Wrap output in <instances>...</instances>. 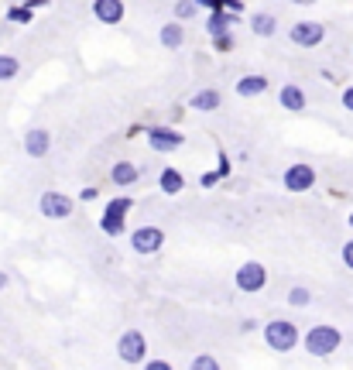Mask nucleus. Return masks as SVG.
Instances as JSON below:
<instances>
[{"mask_svg": "<svg viewBox=\"0 0 353 370\" xmlns=\"http://www.w3.org/2000/svg\"><path fill=\"white\" fill-rule=\"evenodd\" d=\"M343 264L353 271V240H347V244H343Z\"/></svg>", "mask_w": 353, "mask_h": 370, "instance_id": "cd10ccee", "label": "nucleus"}, {"mask_svg": "<svg viewBox=\"0 0 353 370\" xmlns=\"http://www.w3.org/2000/svg\"><path fill=\"white\" fill-rule=\"evenodd\" d=\"M288 38L298 48H315V45H322V38H326V24H319V21H295Z\"/></svg>", "mask_w": 353, "mask_h": 370, "instance_id": "423d86ee", "label": "nucleus"}, {"mask_svg": "<svg viewBox=\"0 0 353 370\" xmlns=\"http://www.w3.org/2000/svg\"><path fill=\"white\" fill-rule=\"evenodd\" d=\"M230 24H237L234 14H227L223 7H216V11H210V18H206V31L210 35H223V31H230Z\"/></svg>", "mask_w": 353, "mask_h": 370, "instance_id": "6ab92c4d", "label": "nucleus"}, {"mask_svg": "<svg viewBox=\"0 0 353 370\" xmlns=\"http://www.w3.org/2000/svg\"><path fill=\"white\" fill-rule=\"evenodd\" d=\"M281 182H285L288 192H309V189L315 185V172L309 168V165H292V168L285 172Z\"/></svg>", "mask_w": 353, "mask_h": 370, "instance_id": "9d476101", "label": "nucleus"}, {"mask_svg": "<svg viewBox=\"0 0 353 370\" xmlns=\"http://www.w3.org/2000/svg\"><path fill=\"white\" fill-rule=\"evenodd\" d=\"M199 14V4L196 0H178L175 4V18L178 21H192Z\"/></svg>", "mask_w": 353, "mask_h": 370, "instance_id": "4be33fe9", "label": "nucleus"}, {"mask_svg": "<svg viewBox=\"0 0 353 370\" xmlns=\"http://www.w3.org/2000/svg\"><path fill=\"white\" fill-rule=\"evenodd\" d=\"M38 210H41V216H48V219H65V216H72L76 202L65 192H45L38 199Z\"/></svg>", "mask_w": 353, "mask_h": 370, "instance_id": "0eeeda50", "label": "nucleus"}, {"mask_svg": "<svg viewBox=\"0 0 353 370\" xmlns=\"http://www.w3.org/2000/svg\"><path fill=\"white\" fill-rule=\"evenodd\" d=\"M158 185H161V192H165V195H175V192L185 189V178H182L178 168H165V172L158 175Z\"/></svg>", "mask_w": 353, "mask_h": 370, "instance_id": "aec40b11", "label": "nucleus"}, {"mask_svg": "<svg viewBox=\"0 0 353 370\" xmlns=\"http://www.w3.org/2000/svg\"><path fill=\"white\" fill-rule=\"evenodd\" d=\"M350 227H353V213H350Z\"/></svg>", "mask_w": 353, "mask_h": 370, "instance_id": "f704fd0d", "label": "nucleus"}, {"mask_svg": "<svg viewBox=\"0 0 353 370\" xmlns=\"http://www.w3.org/2000/svg\"><path fill=\"white\" fill-rule=\"evenodd\" d=\"M313 302V292L309 288H292L288 292V305H295V309H302V305H309Z\"/></svg>", "mask_w": 353, "mask_h": 370, "instance_id": "5701e85b", "label": "nucleus"}, {"mask_svg": "<svg viewBox=\"0 0 353 370\" xmlns=\"http://www.w3.org/2000/svg\"><path fill=\"white\" fill-rule=\"evenodd\" d=\"M48 148H52V134H48L45 127H31V131L24 134V151L31 158H45Z\"/></svg>", "mask_w": 353, "mask_h": 370, "instance_id": "9b49d317", "label": "nucleus"}, {"mask_svg": "<svg viewBox=\"0 0 353 370\" xmlns=\"http://www.w3.org/2000/svg\"><path fill=\"white\" fill-rule=\"evenodd\" d=\"M127 210H131V199H110L107 202V210H103V216H99V230L107 236H120L124 234V216H127Z\"/></svg>", "mask_w": 353, "mask_h": 370, "instance_id": "20e7f679", "label": "nucleus"}, {"mask_svg": "<svg viewBox=\"0 0 353 370\" xmlns=\"http://www.w3.org/2000/svg\"><path fill=\"white\" fill-rule=\"evenodd\" d=\"M192 367H196V370H216V367H219V360H216V357H210V353H202V357H196V360H192Z\"/></svg>", "mask_w": 353, "mask_h": 370, "instance_id": "a878e982", "label": "nucleus"}, {"mask_svg": "<svg viewBox=\"0 0 353 370\" xmlns=\"http://www.w3.org/2000/svg\"><path fill=\"white\" fill-rule=\"evenodd\" d=\"M223 11L240 21V14H244V0H223Z\"/></svg>", "mask_w": 353, "mask_h": 370, "instance_id": "bb28decb", "label": "nucleus"}, {"mask_svg": "<svg viewBox=\"0 0 353 370\" xmlns=\"http://www.w3.org/2000/svg\"><path fill=\"white\" fill-rule=\"evenodd\" d=\"M189 107L199 110V114H213V110H219V89H199L196 97L189 99Z\"/></svg>", "mask_w": 353, "mask_h": 370, "instance_id": "f3484780", "label": "nucleus"}, {"mask_svg": "<svg viewBox=\"0 0 353 370\" xmlns=\"http://www.w3.org/2000/svg\"><path fill=\"white\" fill-rule=\"evenodd\" d=\"M234 281H237V288H240V292L254 295V292H261V288L268 285V268H264L261 261H244V264L237 268Z\"/></svg>", "mask_w": 353, "mask_h": 370, "instance_id": "7ed1b4c3", "label": "nucleus"}, {"mask_svg": "<svg viewBox=\"0 0 353 370\" xmlns=\"http://www.w3.org/2000/svg\"><path fill=\"white\" fill-rule=\"evenodd\" d=\"M7 21H14V24H28L31 21V7L24 4V7H11L7 11Z\"/></svg>", "mask_w": 353, "mask_h": 370, "instance_id": "b1692460", "label": "nucleus"}, {"mask_svg": "<svg viewBox=\"0 0 353 370\" xmlns=\"http://www.w3.org/2000/svg\"><path fill=\"white\" fill-rule=\"evenodd\" d=\"M343 107L353 114V86H347V89H343Z\"/></svg>", "mask_w": 353, "mask_h": 370, "instance_id": "c756f323", "label": "nucleus"}, {"mask_svg": "<svg viewBox=\"0 0 353 370\" xmlns=\"http://www.w3.org/2000/svg\"><path fill=\"white\" fill-rule=\"evenodd\" d=\"M292 4H298V7H313V4H319V0H292Z\"/></svg>", "mask_w": 353, "mask_h": 370, "instance_id": "473e14b6", "label": "nucleus"}, {"mask_svg": "<svg viewBox=\"0 0 353 370\" xmlns=\"http://www.w3.org/2000/svg\"><path fill=\"white\" fill-rule=\"evenodd\" d=\"M298 326L295 322H288V319H271L268 326H264V343L271 347L275 353H288L298 347Z\"/></svg>", "mask_w": 353, "mask_h": 370, "instance_id": "f257e3e1", "label": "nucleus"}, {"mask_svg": "<svg viewBox=\"0 0 353 370\" xmlns=\"http://www.w3.org/2000/svg\"><path fill=\"white\" fill-rule=\"evenodd\" d=\"M261 93H268V76H261V72H251V76H244L237 82V97L244 99H254Z\"/></svg>", "mask_w": 353, "mask_h": 370, "instance_id": "ddd939ff", "label": "nucleus"}, {"mask_svg": "<svg viewBox=\"0 0 353 370\" xmlns=\"http://www.w3.org/2000/svg\"><path fill=\"white\" fill-rule=\"evenodd\" d=\"M199 7H206V11H216V7H223V0H196Z\"/></svg>", "mask_w": 353, "mask_h": 370, "instance_id": "7c9ffc66", "label": "nucleus"}, {"mask_svg": "<svg viewBox=\"0 0 353 370\" xmlns=\"http://www.w3.org/2000/svg\"><path fill=\"white\" fill-rule=\"evenodd\" d=\"M199 182H202V185H206V189H213L216 182H219V172H206V175L199 178Z\"/></svg>", "mask_w": 353, "mask_h": 370, "instance_id": "c85d7f7f", "label": "nucleus"}, {"mask_svg": "<svg viewBox=\"0 0 353 370\" xmlns=\"http://www.w3.org/2000/svg\"><path fill=\"white\" fill-rule=\"evenodd\" d=\"M213 48L227 55V52L234 48V35H230V31H223V35H213Z\"/></svg>", "mask_w": 353, "mask_h": 370, "instance_id": "393cba45", "label": "nucleus"}, {"mask_svg": "<svg viewBox=\"0 0 353 370\" xmlns=\"http://www.w3.org/2000/svg\"><path fill=\"white\" fill-rule=\"evenodd\" d=\"M340 343H343V336L336 326H313L305 332V350L313 357H330V353L340 350Z\"/></svg>", "mask_w": 353, "mask_h": 370, "instance_id": "f03ea898", "label": "nucleus"}, {"mask_svg": "<svg viewBox=\"0 0 353 370\" xmlns=\"http://www.w3.org/2000/svg\"><path fill=\"white\" fill-rule=\"evenodd\" d=\"M278 99H281V107L288 110V114H302L305 110V93H302V86H281V93H278Z\"/></svg>", "mask_w": 353, "mask_h": 370, "instance_id": "2eb2a0df", "label": "nucleus"}, {"mask_svg": "<svg viewBox=\"0 0 353 370\" xmlns=\"http://www.w3.org/2000/svg\"><path fill=\"white\" fill-rule=\"evenodd\" d=\"M110 182L120 185V189H124V185H134V182H138V165H131V161H117V165L110 168Z\"/></svg>", "mask_w": 353, "mask_h": 370, "instance_id": "a211bd4d", "label": "nucleus"}, {"mask_svg": "<svg viewBox=\"0 0 353 370\" xmlns=\"http://www.w3.org/2000/svg\"><path fill=\"white\" fill-rule=\"evenodd\" d=\"M144 353H148V343H144V336H141L138 330H127L117 339V357L124 364L138 367V364H144Z\"/></svg>", "mask_w": 353, "mask_h": 370, "instance_id": "39448f33", "label": "nucleus"}, {"mask_svg": "<svg viewBox=\"0 0 353 370\" xmlns=\"http://www.w3.org/2000/svg\"><path fill=\"white\" fill-rule=\"evenodd\" d=\"M251 31H254L257 38H271L278 31V18L268 14V11H257V14H251Z\"/></svg>", "mask_w": 353, "mask_h": 370, "instance_id": "dca6fc26", "label": "nucleus"}, {"mask_svg": "<svg viewBox=\"0 0 353 370\" xmlns=\"http://www.w3.org/2000/svg\"><path fill=\"white\" fill-rule=\"evenodd\" d=\"M148 144L155 148L158 155H172V151H178L185 144V137L178 131H172V127H148Z\"/></svg>", "mask_w": 353, "mask_h": 370, "instance_id": "1a4fd4ad", "label": "nucleus"}, {"mask_svg": "<svg viewBox=\"0 0 353 370\" xmlns=\"http://www.w3.org/2000/svg\"><path fill=\"white\" fill-rule=\"evenodd\" d=\"M148 370H168V364L165 360H148Z\"/></svg>", "mask_w": 353, "mask_h": 370, "instance_id": "2f4dec72", "label": "nucleus"}, {"mask_svg": "<svg viewBox=\"0 0 353 370\" xmlns=\"http://www.w3.org/2000/svg\"><path fill=\"white\" fill-rule=\"evenodd\" d=\"M93 14L99 24H120L124 21V0H93Z\"/></svg>", "mask_w": 353, "mask_h": 370, "instance_id": "f8f14e48", "label": "nucleus"}, {"mask_svg": "<svg viewBox=\"0 0 353 370\" xmlns=\"http://www.w3.org/2000/svg\"><path fill=\"white\" fill-rule=\"evenodd\" d=\"M158 41L168 48V52H175L185 45V28H182V21H172V24H165L161 31H158Z\"/></svg>", "mask_w": 353, "mask_h": 370, "instance_id": "4468645a", "label": "nucleus"}, {"mask_svg": "<svg viewBox=\"0 0 353 370\" xmlns=\"http://www.w3.org/2000/svg\"><path fill=\"white\" fill-rule=\"evenodd\" d=\"M21 72V62L14 55H0V82H7V79H14Z\"/></svg>", "mask_w": 353, "mask_h": 370, "instance_id": "412c9836", "label": "nucleus"}, {"mask_svg": "<svg viewBox=\"0 0 353 370\" xmlns=\"http://www.w3.org/2000/svg\"><path fill=\"white\" fill-rule=\"evenodd\" d=\"M131 247L138 254H158L165 247V230L161 227H138L131 234Z\"/></svg>", "mask_w": 353, "mask_h": 370, "instance_id": "6e6552de", "label": "nucleus"}, {"mask_svg": "<svg viewBox=\"0 0 353 370\" xmlns=\"http://www.w3.org/2000/svg\"><path fill=\"white\" fill-rule=\"evenodd\" d=\"M4 288H7V274L0 271V292H4Z\"/></svg>", "mask_w": 353, "mask_h": 370, "instance_id": "72a5a7b5", "label": "nucleus"}]
</instances>
